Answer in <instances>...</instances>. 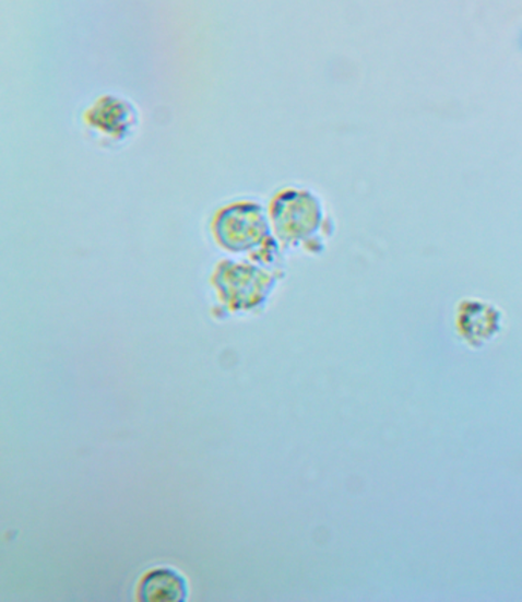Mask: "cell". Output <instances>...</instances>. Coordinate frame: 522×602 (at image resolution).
<instances>
[{"label": "cell", "mask_w": 522, "mask_h": 602, "mask_svg": "<svg viewBox=\"0 0 522 602\" xmlns=\"http://www.w3.org/2000/svg\"><path fill=\"white\" fill-rule=\"evenodd\" d=\"M186 579L169 567L147 571L139 585L141 601H182L186 600Z\"/></svg>", "instance_id": "cell-1"}]
</instances>
